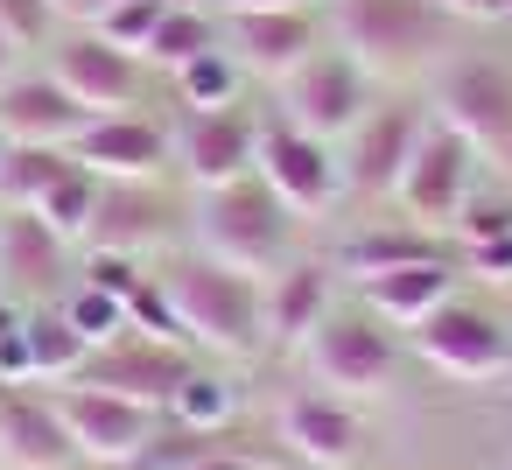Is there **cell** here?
Masks as SVG:
<instances>
[{"label":"cell","instance_id":"cb8c5ba5","mask_svg":"<svg viewBox=\"0 0 512 470\" xmlns=\"http://www.w3.org/2000/svg\"><path fill=\"white\" fill-rule=\"evenodd\" d=\"M211 50H225V43H218V15H211V8H162V22H155V36H148L141 64H162V71L176 78L183 64H197V57H211Z\"/></svg>","mask_w":512,"mask_h":470},{"label":"cell","instance_id":"f6af8a7d","mask_svg":"<svg viewBox=\"0 0 512 470\" xmlns=\"http://www.w3.org/2000/svg\"><path fill=\"white\" fill-rule=\"evenodd\" d=\"M498 8H505V15H512V0H498Z\"/></svg>","mask_w":512,"mask_h":470},{"label":"cell","instance_id":"9c48e42d","mask_svg":"<svg viewBox=\"0 0 512 470\" xmlns=\"http://www.w3.org/2000/svg\"><path fill=\"white\" fill-rule=\"evenodd\" d=\"M365 85H372V78H365L344 50H316V57H302V64L281 78V120H295V127L316 134V141H337V134L358 127Z\"/></svg>","mask_w":512,"mask_h":470},{"label":"cell","instance_id":"7402d4cb","mask_svg":"<svg viewBox=\"0 0 512 470\" xmlns=\"http://www.w3.org/2000/svg\"><path fill=\"white\" fill-rule=\"evenodd\" d=\"M0 295H64V239L36 211L0 204Z\"/></svg>","mask_w":512,"mask_h":470},{"label":"cell","instance_id":"74e56055","mask_svg":"<svg viewBox=\"0 0 512 470\" xmlns=\"http://www.w3.org/2000/svg\"><path fill=\"white\" fill-rule=\"evenodd\" d=\"M50 8H57V22H85V29H92V22L113 8V0H50Z\"/></svg>","mask_w":512,"mask_h":470},{"label":"cell","instance_id":"9a60e30c","mask_svg":"<svg viewBox=\"0 0 512 470\" xmlns=\"http://www.w3.org/2000/svg\"><path fill=\"white\" fill-rule=\"evenodd\" d=\"M225 43H232L239 71L281 85L302 57L323 50V29H316V8H239V15H225Z\"/></svg>","mask_w":512,"mask_h":470},{"label":"cell","instance_id":"8d00e7d4","mask_svg":"<svg viewBox=\"0 0 512 470\" xmlns=\"http://www.w3.org/2000/svg\"><path fill=\"white\" fill-rule=\"evenodd\" d=\"M463 274H477V281H512V232L470 239V246H463Z\"/></svg>","mask_w":512,"mask_h":470},{"label":"cell","instance_id":"484cf974","mask_svg":"<svg viewBox=\"0 0 512 470\" xmlns=\"http://www.w3.org/2000/svg\"><path fill=\"white\" fill-rule=\"evenodd\" d=\"M428 253H449L435 232H421V225H379V232H358L351 246H344V274L351 281H365V274H386V267H400V260H428Z\"/></svg>","mask_w":512,"mask_h":470},{"label":"cell","instance_id":"d4e9b609","mask_svg":"<svg viewBox=\"0 0 512 470\" xmlns=\"http://www.w3.org/2000/svg\"><path fill=\"white\" fill-rule=\"evenodd\" d=\"M99 190H106V183H99V176H92V169H85V162L71 155V169H64V176H57V183H50V190H43V197L29 204V211H36V218H43V225H50V232H57L64 246H78V239L92 232Z\"/></svg>","mask_w":512,"mask_h":470},{"label":"cell","instance_id":"b9f144b4","mask_svg":"<svg viewBox=\"0 0 512 470\" xmlns=\"http://www.w3.org/2000/svg\"><path fill=\"white\" fill-rule=\"evenodd\" d=\"M15 64H22V50H15V36H8V29H0V85L15 78Z\"/></svg>","mask_w":512,"mask_h":470},{"label":"cell","instance_id":"ee69618b","mask_svg":"<svg viewBox=\"0 0 512 470\" xmlns=\"http://www.w3.org/2000/svg\"><path fill=\"white\" fill-rule=\"evenodd\" d=\"M0 162H8V141H0Z\"/></svg>","mask_w":512,"mask_h":470},{"label":"cell","instance_id":"8992f818","mask_svg":"<svg viewBox=\"0 0 512 470\" xmlns=\"http://www.w3.org/2000/svg\"><path fill=\"white\" fill-rule=\"evenodd\" d=\"M302 358H309V372H316L323 386H337L344 400L386 393V379H393V365H400V351H393V337H386V323H379L372 309H330V316L309 330Z\"/></svg>","mask_w":512,"mask_h":470},{"label":"cell","instance_id":"2e32d148","mask_svg":"<svg viewBox=\"0 0 512 470\" xmlns=\"http://www.w3.org/2000/svg\"><path fill=\"white\" fill-rule=\"evenodd\" d=\"M64 463H78V449L57 414V393H43L36 379L0 386V470H64Z\"/></svg>","mask_w":512,"mask_h":470},{"label":"cell","instance_id":"d6986e66","mask_svg":"<svg viewBox=\"0 0 512 470\" xmlns=\"http://www.w3.org/2000/svg\"><path fill=\"white\" fill-rule=\"evenodd\" d=\"M85 106L43 71V78H8L0 85V141H43V148H71L85 134Z\"/></svg>","mask_w":512,"mask_h":470},{"label":"cell","instance_id":"5b68a950","mask_svg":"<svg viewBox=\"0 0 512 470\" xmlns=\"http://www.w3.org/2000/svg\"><path fill=\"white\" fill-rule=\"evenodd\" d=\"M470 190H477V148L456 127L428 120L421 141H414V155H407V169H400V183H393V204L407 211V225L449 232L456 211L470 204Z\"/></svg>","mask_w":512,"mask_h":470},{"label":"cell","instance_id":"ba28073f","mask_svg":"<svg viewBox=\"0 0 512 470\" xmlns=\"http://www.w3.org/2000/svg\"><path fill=\"white\" fill-rule=\"evenodd\" d=\"M253 176L295 211V218H316V211H330L337 204V190H344V162L330 155V141H316V134H302L295 120H260V148H253Z\"/></svg>","mask_w":512,"mask_h":470},{"label":"cell","instance_id":"f35d334b","mask_svg":"<svg viewBox=\"0 0 512 470\" xmlns=\"http://www.w3.org/2000/svg\"><path fill=\"white\" fill-rule=\"evenodd\" d=\"M442 8H449L456 22H498V15H505L498 0H442Z\"/></svg>","mask_w":512,"mask_h":470},{"label":"cell","instance_id":"1f68e13d","mask_svg":"<svg viewBox=\"0 0 512 470\" xmlns=\"http://www.w3.org/2000/svg\"><path fill=\"white\" fill-rule=\"evenodd\" d=\"M162 8H169V0H113V8L92 22V36H106L113 50H148V36H155V22H162Z\"/></svg>","mask_w":512,"mask_h":470},{"label":"cell","instance_id":"e0dca14e","mask_svg":"<svg viewBox=\"0 0 512 470\" xmlns=\"http://www.w3.org/2000/svg\"><path fill=\"white\" fill-rule=\"evenodd\" d=\"M71 155L99 176V183H141V176H162L169 162V127L141 120V113H99L85 120V134L71 141Z\"/></svg>","mask_w":512,"mask_h":470},{"label":"cell","instance_id":"83f0119b","mask_svg":"<svg viewBox=\"0 0 512 470\" xmlns=\"http://www.w3.org/2000/svg\"><path fill=\"white\" fill-rule=\"evenodd\" d=\"M22 330H29V358H36V379H78V365L92 358V344L71 330V316L50 302V309H36V316H22Z\"/></svg>","mask_w":512,"mask_h":470},{"label":"cell","instance_id":"ab89813d","mask_svg":"<svg viewBox=\"0 0 512 470\" xmlns=\"http://www.w3.org/2000/svg\"><path fill=\"white\" fill-rule=\"evenodd\" d=\"M183 470H253L246 456H225V449H204V456H190Z\"/></svg>","mask_w":512,"mask_h":470},{"label":"cell","instance_id":"bcb514c9","mask_svg":"<svg viewBox=\"0 0 512 470\" xmlns=\"http://www.w3.org/2000/svg\"><path fill=\"white\" fill-rule=\"evenodd\" d=\"M64 470H85V463H64Z\"/></svg>","mask_w":512,"mask_h":470},{"label":"cell","instance_id":"60d3db41","mask_svg":"<svg viewBox=\"0 0 512 470\" xmlns=\"http://www.w3.org/2000/svg\"><path fill=\"white\" fill-rule=\"evenodd\" d=\"M239 8H316V0H218V15H239Z\"/></svg>","mask_w":512,"mask_h":470},{"label":"cell","instance_id":"52a82bcc","mask_svg":"<svg viewBox=\"0 0 512 470\" xmlns=\"http://www.w3.org/2000/svg\"><path fill=\"white\" fill-rule=\"evenodd\" d=\"M442 127H456L477 155L491 162H512V71L498 57H456L435 85V106H428Z\"/></svg>","mask_w":512,"mask_h":470},{"label":"cell","instance_id":"8fae6325","mask_svg":"<svg viewBox=\"0 0 512 470\" xmlns=\"http://www.w3.org/2000/svg\"><path fill=\"white\" fill-rule=\"evenodd\" d=\"M428 120H435V113L414 106V99H400V106H365L358 127L344 134V190H358V197H393V183H400V169H407V155H414V141H421Z\"/></svg>","mask_w":512,"mask_h":470},{"label":"cell","instance_id":"30bf717a","mask_svg":"<svg viewBox=\"0 0 512 470\" xmlns=\"http://www.w3.org/2000/svg\"><path fill=\"white\" fill-rule=\"evenodd\" d=\"M253 148H260V120L246 106H183L176 113V134H169V155H176V169L197 190L246 176L253 169Z\"/></svg>","mask_w":512,"mask_h":470},{"label":"cell","instance_id":"3957f363","mask_svg":"<svg viewBox=\"0 0 512 470\" xmlns=\"http://www.w3.org/2000/svg\"><path fill=\"white\" fill-rule=\"evenodd\" d=\"M288 225L295 211L246 169L232 183H211L197 197V253L225 260V267H246V274H274L288 260Z\"/></svg>","mask_w":512,"mask_h":470},{"label":"cell","instance_id":"4fadbf2b","mask_svg":"<svg viewBox=\"0 0 512 470\" xmlns=\"http://www.w3.org/2000/svg\"><path fill=\"white\" fill-rule=\"evenodd\" d=\"M414 344H421V358H428L435 372H449V379H498V372L512 365L505 323L484 316V309H470V302H456V295H449L428 323H414Z\"/></svg>","mask_w":512,"mask_h":470},{"label":"cell","instance_id":"277c9868","mask_svg":"<svg viewBox=\"0 0 512 470\" xmlns=\"http://www.w3.org/2000/svg\"><path fill=\"white\" fill-rule=\"evenodd\" d=\"M50 393H57L64 428H71L78 463H99V470H120V463L134 470L141 449L155 442V428L169 421L162 407H141V400L106 393V386H85V379H64V386H50Z\"/></svg>","mask_w":512,"mask_h":470},{"label":"cell","instance_id":"7c38bea8","mask_svg":"<svg viewBox=\"0 0 512 470\" xmlns=\"http://www.w3.org/2000/svg\"><path fill=\"white\" fill-rule=\"evenodd\" d=\"M78 379H85V386H106V393H127V400L169 414L176 386L190 379V358H183L176 337H141V330H127V337L99 344V351L78 365Z\"/></svg>","mask_w":512,"mask_h":470},{"label":"cell","instance_id":"603a6c76","mask_svg":"<svg viewBox=\"0 0 512 470\" xmlns=\"http://www.w3.org/2000/svg\"><path fill=\"white\" fill-rule=\"evenodd\" d=\"M281 435H288V449H295L302 463H316V470H344V463L358 456V442H365V428H358V414L344 407V393H295V400L281 407Z\"/></svg>","mask_w":512,"mask_h":470},{"label":"cell","instance_id":"d590c367","mask_svg":"<svg viewBox=\"0 0 512 470\" xmlns=\"http://www.w3.org/2000/svg\"><path fill=\"white\" fill-rule=\"evenodd\" d=\"M78 281H92V288H106V295H120V302H127V295H134V288H141L148 274L134 267V253H92Z\"/></svg>","mask_w":512,"mask_h":470},{"label":"cell","instance_id":"836d02e7","mask_svg":"<svg viewBox=\"0 0 512 470\" xmlns=\"http://www.w3.org/2000/svg\"><path fill=\"white\" fill-rule=\"evenodd\" d=\"M127 323H134L141 337H183V330H176V309H169V288H162V281H141V288L127 295Z\"/></svg>","mask_w":512,"mask_h":470},{"label":"cell","instance_id":"d6a6232c","mask_svg":"<svg viewBox=\"0 0 512 470\" xmlns=\"http://www.w3.org/2000/svg\"><path fill=\"white\" fill-rule=\"evenodd\" d=\"M0 29L15 36V50H50L57 43V8L50 0H0Z\"/></svg>","mask_w":512,"mask_h":470},{"label":"cell","instance_id":"5bb4252c","mask_svg":"<svg viewBox=\"0 0 512 470\" xmlns=\"http://www.w3.org/2000/svg\"><path fill=\"white\" fill-rule=\"evenodd\" d=\"M50 78L99 120V113H134V99H141V57L134 50H113L106 36H64L57 50H50Z\"/></svg>","mask_w":512,"mask_h":470},{"label":"cell","instance_id":"44dd1931","mask_svg":"<svg viewBox=\"0 0 512 470\" xmlns=\"http://www.w3.org/2000/svg\"><path fill=\"white\" fill-rule=\"evenodd\" d=\"M260 302H267V344H309V330L337 309V288L323 260H281L274 274H260Z\"/></svg>","mask_w":512,"mask_h":470},{"label":"cell","instance_id":"ffe728a7","mask_svg":"<svg viewBox=\"0 0 512 470\" xmlns=\"http://www.w3.org/2000/svg\"><path fill=\"white\" fill-rule=\"evenodd\" d=\"M358 295H365V309L379 323H407L414 330V323H428L456 295V253H428V260H400L386 274H365Z\"/></svg>","mask_w":512,"mask_h":470},{"label":"cell","instance_id":"4316f807","mask_svg":"<svg viewBox=\"0 0 512 470\" xmlns=\"http://www.w3.org/2000/svg\"><path fill=\"white\" fill-rule=\"evenodd\" d=\"M71 169V148H43V141H8V162H0V204L29 211L57 176Z\"/></svg>","mask_w":512,"mask_h":470},{"label":"cell","instance_id":"ac0fdd59","mask_svg":"<svg viewBox=\"0 0 512 470\" xmlns=\"http://www.w3.org/2000/svg\"><path fill=\"white\" fill-rule=\"evenodd\" d=\"M169 218H176V197H169L155 176H141V183H106L85 246H92V253H148V246L169 239Z\"/></svg>","mask_w":512,"mask_h":470},{"label":"cell","instance_id":"7bdbcfd3","mask_svg":"<svg viewBox=\"0 0 512 470\" xmlns=\"http://www.w3.org/2000/svg\"><path fill=\"white\" fill-rule=\"evenodd\" d=\"M169 8H204V0H169Z\"/></svg>","mask_w":512,"mask_h":470},{"label":"cell","instance_id":"f546056e","mask_svg":"<svg viewBox=\"0 0 512 470\" xmlns=\"http://www.w3.org/2000/svg\"><path fill=\"white\" fill-rule=\"evenodd\" d=\"M57 309L71 316V330H78L92 351L134 330V323H127V302H120V295H106V288H92V281H71V288L57 295Z\"/></svg>","mask_w":512,"mask_h":470},{"label":"cell","instance_id":"6da1fadb","mask_svg":"<svg viewBox=\"0 0 512 470\" xmlns=\"http://www.w3.org/2000/svg\"><path fill=\"white\" fill-rule=\"evenodd\" d=\"M330 29L365 78H421L456 43V15L442 0H330Z\"/></svg>","mask_w":512,"mask_h":470},{"label":"cell","instance_id":"e575fe53","mask_svg":"<svg viewBox=\"0 0 512 470\" xmlns=\"http://www.w3.org/2000/svg\"><path fill=\"white\" fill-rule=\"evenodd\" d=\"M449 232H456L463 246H470V239H498V232H512V204H505V197H477V190H470V204L456 211V225H449Z\"/></svg>","mask_w":512,"mask_h":470},{"label":"cell","instance_id":"f1b7e54d","mask_svg":"<svg viewBox=\"0 0 512 470\" xmlns=\"http://www.w3.org/2000/svg\"><path fill=\"white\" fill-rule=\"evenodd\" d=\"M232 414H239V386H232L225 372H204V365H190V379H183V386H176V400H169V421L218 435Z\"/></svg>","mask_w":512,"mask_h":470},{"label":"cell","instance_id":"7a4b0ae2","mask_svg":"<svg viewBox=\"0 0 512 470\" xmlns=\"http://www.w3.org/2000/svg\"><path fill=\"white\" fill-rule=\"evenodd\" d=\"M176 330L190 344H204L211 358H253L267 344V302H260V274L225 267L211 253H190L162 274Z\"/></svg>","mask_w":512,"mask_h":470},{"label":"cell","instance_id":"4dcf8cb0","mask_svg":"<svg viewBox=\"0 0 512 470\" xmlns=\"http://www.w3.org/2000/svg\"><path fill=\"white\" fill-rule=\"evenodd\" d=\"M239 78L246 71L232 64V50H211L176 71V106H239Z\"/></svg>","mask_w":512,"mask_h":470}]
</instances>
